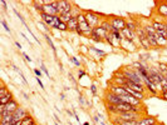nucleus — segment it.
<instances>
[{
  "instance_id": "nucleus-1",
  "label": "nucleus",
  "mask_w": 167,
  "mask_h": 125,
  "mask_svg": "<svg viewBox=\"0 0 167 125\" xmlns=\"http://www.w3.org/2000/svg\"><path fill=\"white\" fill-rule=\"evenodd\" d=\"M77 19H78L79 29H80L82 33H83V38H91V35H92V33H93V28L87 23L86 17H84V12H82V13L77 17Z\"/></svg>"
},
{
  "instance_id": "nucleus-2",
  "label": "nucleus",
  "mask_w": 167,
  "mask_h": 125,
  "mask_svg": "<svg viewBox=\"0 0 167 125\" xmlns=\"http://www.w3.org/2000/svg\"><path fill=\"white\" fill-rule=\"evenodd\" d=\"M121 71H122V74L124 75V78H126L127 80L133 81V83H137V84H143V79L138 75V73L136 71L134 68H132V66H126V68H123Z\"/></svg>"
},
{
  "instance_id": "nucleus-3",
  "label": "nucleus",
  "mask_w": 167,
  "mask_h": 125,
  "mask_svg": "<svg viewBox=\"0 0 167 125\" xmlns=\"http://www.w3.org/2000/svg\"><path fill=\"white\" fill-rule=\"evenodd\" d=\"M40 18L43 20V23L52 28V29H57L58 25L62 23V19H60V15H48V14H40Z\"/></svg>"
},
{
  "instance_id": "nucleus-4",
  "label": "nucleus",
  "mask_w": 167,
  "mask_h": 125,
  "mask_svg": "<svg viewBox=\"0 0 167 125\" xmlns=\"http://www.w3.org/2000/svg\"><path fill=\"white\" fill-rule=\"evenodd\" d=\"M84 17H86V20H87V23L94 29V28H97V26H99L101 25V23H102V20H101V14H98V13H96V12H92V10H84Z\"/></svg>"
},
{
  "instance_id": "nucleus-5",
  "label": "nucleus",
  "mask_w": 167,
  "mask_h": 125,
  "mask_svg": "<svg viewBox=\"0 0 167 125\" xmlns=\"http://www.w3.org/2000/svg\"><path fill=\"white\" fill-rule=\"evenodd\" d=\"M108 20L112 25V31H122L127 25V22L119 17H111V19Z\"/></svg>"
},
{
  "instance_id": "nucleus-6",
  "label": "nucleus",
  "mask_w": 167,
  "mask_h": 125,
  "mask_svg": "<svg viewBox=\"0 0 167 125\" xmlns=\"http://www.w3.org/2000/svg\"><path fill=\"white\" fill-rule=\"evenodd\" d=\"M104 101H106V104H112V105H119V104L124 103L121 96H118V95H116V94H113L111 91H107L106 93Z\"/></svg>"
},
{
  "instance_id": "nucleus-7",
  "label": "nucleus",
  "mask_w": 167,
  "mask_h": 125,
  "mask_svg": "<svg viewBox=\"0 0 167 125\" xmlns=\"http://www.w3.org/2000/svg\"><path fill=\"white\" fill-rule=\"evenodd\" d=\"M119 118L122 119V121H132V120H136L138 121L143 115L139 114V113H134V111H126V113H121L118 114Z\"/></svg>"
},
{
  "instance_id": "nucleus-8",
  "label": "nucleus",
  "mask_w": 167,
  "mask_h": 125,
  "mask_svg": "<svg viewBox=\"0 0 167 125\" xmlns=\"http://www.w3.org/2000/svg\"><path fill=\"white\" fill-rule=\"evenodd\" d=\"M73 3L70 2H65V0H60L59 2V15H63L68 12H70L73 9Z\"/></svg>"
},
{
  "instance_id": "nucleus-9",
  "label": "nucleus",
  "mask_w": 167,
  "mask_h": 125,
  "mask_svg": "<svg viewBox=\"0 0 167 125\" xmlns=\"http://www.w3.org/2000/svg\"><path fill=\"white\" fill-rule=\"evenodd\" d=\"M156 12L159 17L162 18H167V2H161V3H156Z\"/></svg>"
},
{
  "instance_id": "nucleus-10",
  "label": "nucleus",
  "mask_w": 167,
  "mask_h": 125,
  "mask_svg": "<svg viewBox=\"0 0 167 125\" xmlns=\"http://www.w3.org/2000/svg\"><path fill=\"white\" fill-rule=\"evenodd\" d=\"M158 121H157V119L154 118V116H142L138 121H137V124L136 125H154V124H157Z\"/></svg>"
},
{
  "instance_id": "nucleus-11",
  "label": "nucleus",
  "mask_w": 167,
  "mask_h": 125,
  "mask_svg": "<svg viewBox=\"0 0 167 125\" xmlns=\"http://www.w3.org/2000/svg\"><path fill=\"white\" fill-rule=\"evenodd\" d=\"M109 91L113 93V94H116V95H118V96H124V95H127L126 89H124L123 86L116 85V84H112V85L109 86Z\"/></svg>"
},
{
  "instance_id": "nucleus-12",
  "label": "nucleus",
  "mask_w": 167,
  "mask_h": 125,
  "mask_svg": "<svg viewBox=\"0 0 167 125\" xmlns=\"http://www.w3.org/2000/svg\"><path fill=\"white\" fill-rule=\"evenodd\" d=\"M124 89H126V91H127V94H129V95H132L133 98H136L137 100H139V101H143L144 100V98H146V94H143V93H139V91H134V90H132L131 88H128V86H123Z\"/></svg>"
},
{
  "instance_id": "nucleus-13",
  "label": "nucleus",
  "mask_w": 167,
  "mask_h": 125,
  "mask_svg": "<svg viewBox=\"0 0 167 125\" xmlns=\"http://www.w3.org/2000/svg\"><path fill=\"white\" fill-rule=\"evenodd\" d=\"M104 41H106V43H108L109 45H112L113 48H119V46H121V43H119V41H117V40L113 38L112 33H108V34H107V36L104 38Z\"/></svg>"
},
{
  "instance_id": "nucleus-14",
  "label": "nucleus",
  "mask_w": 167,
  "mask_h": 125,
  "mask_svg": "<svg viewBox=\"0 0 167 125\" xmlns=\"http://www.w3.org/2000/svg\"><path fill=\"white\" fill-rule=\"evenodd\" d=\"M121 33H122V35L124 36V39L131 40V41H134V40H136V33H134V31H132V30H129V29L124 28Z\"/></svg>"
},
{
  "instance_id": "nucleus-15",
  "label": "nucleus",
  "mask_w": 167,
  "mask_h": 125,
  "mask_svg": "<svg viewBox=\"0 0 167 125\" xmlns=\"http://www.w3.org/2000/svg\"><path fill=\"white\" fill-rule=\"evenodd\" d=\"M44 39H45V41H47V44L49 45V48L52 49V51H53V54H54V56L57 58V48H55V45H54V43H53V40H52V38H50V35L49 34H47V33H44Z\"/></svg>"
},
{
  "instance_id": "nucleus-16",
  "label": "nucleus",
  "mask_w": 167,
  "mask_h": 125,
  "mask_svg": "<svg viewBox=\"0 0 167 125\" xmlns=\"http://www.w3.org/2000/svg\"><path fill=\"white\" fill-rule=\"evenodd\" d=\"M67 24H68V31H75L77 28H78V25H79L77 18H72Z\"/></svg>"
},
{
  "instance_id": "nucleus-17",
  "label": "nucleus",
  "mask_w": 167,
  "mask_h": 125,
  "mask_svg": "<svg viewBox=\"0 0 167 125\" xmlns=\"http://www.w3.org/2000/svg\"><path fill=\"white\" fill-rule=\"evenodd\" d=\"M12 100H14V96H13L12 91H9L5 96L0 98V105H7V104H8V103H10Z\"/></svg>"
},
{
  "instance_id": "nucleus-18",
  "label": "nucleus",
  "mask_w": 167,
  "mask_h": 125,
  "mask_svg": "<svg viewBox=\"0 0 167 125\" xmlns=\"http://www.w3.org/2000/svg\"><path fill=\"white\" fill-rule=\"evenodd\" d=\"M93 33H96V34H97L98 36H101L103 40H104V38H106V36H107V34H108V31H107V30H104L101 25H99V26H97V28H94V29H93Z\"/></svg>"
},
{
  "instance_id": "nucleus-19",
  "label": "nucleus",
  "mask_w": 167,
  "mask_h": 125,
  "mask_svg": "<svg viewBox=\"0 0 167 125\" xmlns=\"http://www.w3.org/2000/svg\"><path fill=\"white\" fill-rule=\"evenodd\" d=\"M22 125H37V123H35L34 118H33L30 114H28V115L22 120Z\"/></svg>"
},
{
  "instance_id": "nucleus-20",
  "label": "nucleus",
  "mask_w": 167,
  "mask_h": 125,
  "mask_svg": "<svg viewBox=\"0 0 167 125\" xmlns=\"http://www.w3.org/2000/svg\"><path fill=\"white\" fill-rule=\"evenodd\" d=\"M106 109L108 111V114H113V115H118V108L117 105H112V104H106Z\"/></svg>"
},
{
  "instance_id": "nucleus-21",
  "label": "nucleus",
  "mask_w": 167,
  "mask_h": 125,
  "mask_svg": "<svg viewBox=\"0 0 167 125\" xmlns=\"http://www.w3.org/2000/svg\"><path fill=\"white\" fill-rule=\"evenodd\" d=\"M89 50H91V51H93V53H96L99 58H104V56L107 55V53H106L104 50L98 49V48H96V46H89Z\"/></svg>"
},
{
  "instance_id": "nucleus-22",
  "label": "nucleus",
  "mask_w": 167,
  "mask_h": 125,
  "mask_svg": "<svg viewBox=\"0 0 167 125\" xmlns=\"http://www.w3.org/2000/svg\"><path fill=\"white\" fill-rule=\"evenodd\" d=\"M157 69H158V71H159L162 75H166V74H167V64H166V63H159L158 66H157Z\"/></svg>"
},
{
  "instance_id": "nucleus-23",
  "label": "nucleus",
  "mask_w": 167,
  "mask_h": 125,
  "mask_svg": "<svg viewBox=\"0 0 167 125\" xmlns=\"http://www.w3.org/2000/svg\"><path fill=\"white\" fill-rule=\"evenodd\" d=\"M9 93V89L4 85V83L2 84V88H0V98H3V96H5L7 94Z\"/></svg>"
},
{
  "instance_id": "nucleus-24",
  "label": "nucleus",
  "mask_w": 167,
  "mask_h": 125,
  "mask_svg": "<svg viewBox=\"0 0 167 125\" xmlns=\"http://www.w3.org/2000/svg\"><path fill=\"white\" fill-rule=\"evenodd\" d=\"M13 69H14V70H15V71H17V73H18V74H19V76H20V78H22V80H23V81H24V83H25V84H28V80H27V78H25V76H24V74H23V73H22V70H20V69H18V68H17V66H15V65H13Z\"/></svg>"
},
{
  "instance_id": "nucleus-25",
  "label": "nucleus",
  "mask_w": 167,
  "mask_h": 125,
  "mask_svg": "<svg viewBox=\"0 0 167 125\" xmlns=\"http://www.w3.org/2000/svg\"><path fill=\"white\" fill-rule=\"evenodd\" d=\"M14 13H15V15H17V17H18V18H19V20H20V22H22V24H23V25H24V26H25V29H27V28H28V25H27V22H25V20H24V18H23V17H22V14H20V13H19V12H18V10H17V9H14Z\"/></svg>"
},
{
  "instance_id": "nucleus-26",
  "label": "nucleus",
  "mask_w": 167,
  "mask_h": 125,
  "mask_svg": "<svg viewBox=\"0 0 167 125\" xmlns=\"http://www.w3.org/2000/svg\"><path fill=\"white\" fill-rule=\"evenodd\" d=\"M57 30H59V31H68V24L67 23H60L59 25H58V28H57Z\"/></svg>"
},
{
  "instance_id": "nucleus-27",
  "label": "nucleus",
  "mask_w": 167,
  "mask_h": 125,
  "mask_svg": "<svg viewBox=\"0 0 167 125\" xmlns=\"http://www.w3.org/2000/svg\"><path fill=\"white\" fill-rule=\"evenodd\" d=\"M91 39L93 40V41H96V43H103L104 40L101 38V36H98L96 33H92V35H91Z\"/></svg>"
},
{
  "instance_id": "nucleus-28",
  "label": "nucleus",
  "mask_w": 167,
  "mask_h": 125,
  "mask_svg": "<svg viewBox=\"0 0 167 125\" xmlns=\"http://www.w3.org/2000/svg\"><path fill=\"white\" fill-rule=\"evenodd\" d=\"M39 64H40V70L43 71V74H45L48 79H52V78H50V75H49V71L47 70V68H45V65L43 64V61H39Z\"/></svg>"
},
{
  "instance_id": "nucleus-29",
  "label": "nucleus",
  "mask_w": 167,
  "mask_h": 125,
  "mask_svg": "<svg viewBox=\"0 0 167 125\" xmlns=\"http://www.w3.org/2000/svg\"><path fill=\"white\" fill-rule=\"evenodd\" d=\"M2 25H3V28H4L9 34H12V30H10V28H9V25H8V23H7L5 19H2Z\"/></svg>"
},
{
  "instance_id": "nucleus-30",
  "label": "nucleus",
  "mask_w": 167,
  "mask_h": 125,
  "mask_svg": "<svg viewBox=\"0 0 167 125\" xmlns=\"http://www.w3.org/2000/svg\"><path fill=\"white\" fill-rule=\"evenodd\" d=\"M69 60H70V61H72V63H73V64H74L77 68H80V66H82V65H80V61H79V60H78L75 56H72V58H69Z\"/></svg>"
},
{
  "instance_id": "nucleus-31",
  "label": "nucleus",
  "mask_w": 167,
  "mask_h": 125,
  "mask_svg": "<svg viewBox=\"0 0 167 125\" xmlns=\"http://www.w3.org/2000/svg\"><path fill=\"white\" fill-rule=\"evenodd\" d=\"M89 89H91V93L96 96V95H97V85H96L94 83H92V84H91V86H89Z\"/></svg>"
},
{
  "instance_id": "nucleus-32",
  "label": "nucleus",
  "mask_w": 167,
  "mask_h": 125,
  "mask_svg": "<svg viewBox=\"0 0 167 125\" xmlns=\"http://www.w3.org/2000/svg\"><path fill=\"white\" fill-rule=\"evenodd\" d=\"M33 71H34V74H35V76H37V78H42V76H43V71H42L40 69L35 68Z\"/></svg>"
},
{
  "instance_id": "nucleus-33",
  "label": "nucleus",
  "mask_w": 167,
  "mask_h": 125,
  "mask_svg": "<svg viewBox=\"0 0 167 125\" xmlns=\"http://www.w3.org/2000/svg\"><path fill=\"white\" fill-rule=\"evenodd\" d=\"M87 74H86V71L83 70V69H79L78 70V79H82V78H84Z\"/></svg>"
},
{
  "instance_id": "nucleus-34",
  "label": "nucleus",
  "mask_w": 167,
  "mask_h": 125,
  "mask_svg": "<svg viewBox=\"0 0 167 125\" xmlns=\"http://www.w3.org/2000/svg\"><path fill=\"white\" fill-rule=\"evenodd\" d=\"M78 101H79V104H80L82 106H84L86 101H84V96H83L82 94H79V98H78Z\"/></svg>"
},
{
  "instance_id": "nucleus-35",
  "label": "nucleus",
  "mask_w": 167,
  "mask_h": 125,
  "mask_svg": "<svg viewBox=\"0 0 167 125\" xmlns=\"http://www.w3.org/2000/svg\"><path fill=\"white\" fill-rule=\"evenodd\" d=\"M137 121L136 120H132V121H122L119 125H136Z\"/></svg>"
},
{
  "instance_id": "nucleus-36",
  "label": "nucleus",
  "mask_w": 167,
  "mask_h": 125,
  "mask_svg": "<svg viewBox=\"0 0 167 125\" xmlns=\"http://www.w3.org/2000/svg\"><path fill=\"white\" fill-rule=\"evenodd\" d=\"M27 30H28V31H29V34H30V35H32V38H34V40H35V41H37V43H40V41H39V39H38V38H37V36H35V35H34V33H33V31H32V30H30V28H29V26H28V28H27Z\"/></svg>"
},
{
  "instance_id": "nucleus-37",
  "label": "nucleus",
  "mask_w": 167,
  "mask_h": 125,
  "mask_svg": "<svg viewBox=\"0 0 167 125\" xmlns=\"http://www.w3.org/2000/svg\"><path fill=\"white\" fill-rule=\"evenodd\" d=\"M35 80H37V83L39 84V88H40V89H44V84H43L42 79H40V78H37V76H35Z\"/></svg>"
},
{
  "instance_id": "nucleus-38",
  "label": "nucleus",
  "mask_w": 167,
  "mask_h": 125,
  "mask_svg": "<svg viewBox=\"0 0 167 125\" xmlns=\"http://www.w3.org/2000/svg\"><path fill=\"white\" fill-rule=\"evenodd\" d=\"M161 98H162L163 100L167 101V91H166V90H162V91H161Z\"/></svg>"
},
{
  "instance_id": "nucleus-39",
  "label": "nucleus",
  "mask_w": 167,
  "mask_h": 125,
  "mask_svg": "<svg viewBox=\"0 0 167 125\" xmlns=\"http://www.w3.org/2000/svg\"><path fill=\"white\" fill-rule=\"evenodd\" d=\"M23 56L25 58V60H27L28 63H32V61H33V60H32V58H30V56H29L27 53H23Z\"/></svg>"
},
{
  "instance_id": "nucleus-40",
  "label": "nucleus",
  "mask_w": 167,
  "mask_h": 125,
  "mask_svg": "<svg viewBox=\"0 0 167 125\" xmlns=\"http://www.w3.org/2000/svg\"><path fill=\"white\" fill-rule=\"evenodd\" d=\"M73 113H74V119H75V120H77V121L79 123V121H80V118L78 116V114H77V111H75V110H73Z\"/></svg>"
},
{
  "instance_id": "nucleus-41",
  "label": "nucleus",
  "mask_w": 167,
  "mask_h": 125,
  "mask_svg": "<svg viewBox=\"0 0 167 125\" xmlns=\"http://www.w3.org/2000/svg\"><path fill=\"white\" fill-rule=\"evenodd\" d=\"M68 76H69V79H70V80H72V81H73V84H75V85H77V81H75V79H74V78H73V75H72V74H70V73H69V74H68Z\"/></svg>"
},
{
  "instance_id": "nucleus-42",
  "label": "nucleus",
  "mask_w": 167,
  "mask_h": 125,
  "mask_svg": "<svg viewBox=\"0 0 167 125\" xmlns=\"http://www.w3.org/2000/svg\"><path fill=\"white\" fill-rule=\"evenodd\" d=\"M67 114H68V115H69V118H72V116H73V118H74V113H73V111H72V110H69V109H67Z\"/></svg>"
},
{
  "instance_id": "nucleus-43",
  "label": "nucleus",
  "mask_w": 167,
  "mask_h": 125,
  "mask_svg": "<svg viewBox=\"0 0 167 125\" xmlns=\"http://www.w3.org/2000/svg\"><path fill=\"white\" fill-rule=\"evenodd\" d=\"M2 5H3V9H4V10H7V7H8L7 2H4V0H2Z\"/></svg>"
},
{
  "instance_id": "nucleus-44",
  "label": "nucleus",
  "mask_w": 167,
  "mask_h": 125,
  "mask_svg": "<svg viewBox=\"0 0 167 125\" xmlns=\"http://www.w3.org/2000/svg\"><path fill=\"white\" fill-rule=\"evenodd\" d=\"M15 45H17V48H19V49H23V46H22V44H20L19 41H15Z\"/></svg>"
},
{
  "instance_id": "nucleus-45",
  "label": "nucleus",
  "mask_w": 167,
  "mask_h": 125,
  "mask_svg": "<svg viewBox=\"0 0 167 125\" xmlns=\"http://www.w3.org/2000/svg\"><path fill=\"white\" fill-rule=\"evenodd\" d=\"M53 118H54V119H55V121H57V123H58V121H59V124H60V119H59V118H58V116H57V114H54V115H53Z\"/></svg>"
},
{
  "instance_id": "nucleus-46",
  "label": "nucleus",
  "mask_w": 167,
  "mask_h": 125,
  "mask_svg": "<svg viewBox=\"0 0 167 125\" xmlns=\"http://www.w3.org/2000/svg\"><path fill=\"white\" fill-rule=\"evenodd\" d=\"M20 35H22V36H23V38H24V39H25V40H27V41L29 43V45H30V41H29V39H28V38H27V36H25V35H24L23 33H20Z\"/></svg>"
},
{
  "instance_id": "nucleus-47",
  "label": "nucleus",
  "mask_w": 167,
  "mask_h": 125,
  "mask_svg": "<svg viewBox=\"0 0 167 125\" xmlns=\"http://www.w3.org/2000/svg\"><path fill=\"white\" fill-rule=\"evenodd\" d=\"M23 96H24V99H27V100L29 99V95H28L27 93H24V91H23Z\"/></svg>"
},
{
  "instance_id": "nucleus-48",
  "label": "nucleus",
  "mask_w": 167,
  "mask_h": 125,
  "mask_svg": "<svg viewBox=\"0 0 167 125\" xmlns=\"http://www.w3.org/2000/svg\"><path fill=\"white\" fill-rule=\"evenodd\" d=\"M60 100H65V95H64V93L60 94Z\"/></svg>"
},
{
  "instance_id": "nucleus-49",
  "label": "nucleus",
  "mask_w": 167,
  "mask_h": 125,
  "mask_svg": "<svg viewBox=\"0 0 167 125\" xmlns=\"http://www.w3.org/2000/svg\"><path fill=\"white\" fill-rule=\"evenodd\" d=\"M163 78H164V81H163V83H164V84H167V74H166V75H163Z\"/></svg>"
},
{
  "instance_id": "nucleus-50",
  "label": "nucleus",
  "mask_w": 167,
  "mask_h": 125,
  "mask_svg": "<svg viewBox=\"0 0 167 125\" xmlns=\"http://www.w3.org/2000/svg\"><path fill=\"white\" fill-rule=\"evenodd\" d=\"M99 125H106V123H104V121H102V120H101V121H99Z\"/></svg>"
},
{
  "instance_id": "nucleus-51",
  "label": "nucleus",
  "mask_w": 167,
  "mask_h": 125,
  "mask_svg": "<svg viewBox=\"0 0 167 125\" xmlns=\"http://www.w3.org/2000/svg\"><path fill=\"white\" fill-rule=\"evenodd\" d=\"M83 125H91V124L88 121H84V123H83Z\"/></svg>"
},
{
  "instance_id": "nucleus-52",
  "label": "nucleus",
  "mask_w": 167,
  "mask_h": 125,
  "mask_svg": "<svg viewBox=\"0 0 167 125\" xmlns=\"http://www.w3.org/2000/svg\"><path fill=\"white\" fill-rule=\"evenodd\" d=\"M164 29H166V31H167V22H164Z\"/></svg>"
},
{
  "instance_id": "nucleus-53",
  "label": "nucleus",
  "mask_w": 167,
  "mask_h": 125,
  "mask_svg": "<svg viewBox=\"0 0 167 125\" xmlns=\"http://www.w3.org/2000/svg\"><path fill=\"white\" fill-rule=\"evenodd\" d=\"M55 125H59V123H57V121H55Z\"/></svg>"
},
{
  "instance_id": "nucleus-54",
  "label": "nucleus",
  "mask_w": 167,
  "mask_h": 125,
  "mask_svg": "<svg viewBox=\"0 0 167 125\" xmlns=\"http://www.w3.org/2000/svg\"><path fill=\"white\" fill-rule=\"evenodd\" d=\"M69 125H73V124H72V123H69Z\"/></svg>"
},
{
  "instance_id": "nucleus-55",
  "label": "nucleus",
  "mask_w": 167,
  "mask_h": 125,
  "mask_svg": "<svg viewBox=\"0 0 167 125\" xmlns=\"http://www.w3.org/2000/svg\"><path fill=\"white\" fill-rule=\"evenodd\" d=\"M166 39H167V35H166Z\"/></svg>"
}]
</instances>
